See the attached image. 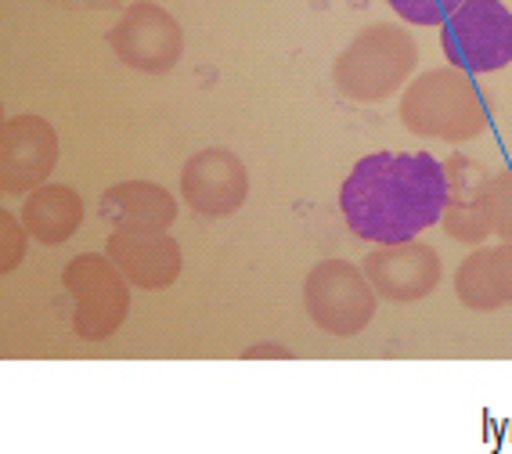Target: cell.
I'll return each mask as SVG.
<instances>
[{"label":"cell","mask_w":512,"mask_h":454,"mask_svg":"<svg viewBox=\"0 0 512 454\" xmlns=\"http://www.w3.org/2000/svg\"><path fill=\"white\" fill-rule=\"evenodd\" d=\"M58 166V134L44 116H11L0 134V188L22 195L47 184Z\"/></svg>","instance_id":"8"},{"label":"cell","mask_w":512,"mask_h":454,"mask_svg":"<svg viewBox=\"0 0 512 454\" xmlns=\"http://www.w3.org/2000/svg\"><path fill=\"white\" fill-rule=\"evenodd\" d=\"M440 47L455 69L498 73L512 62V11L502 0H466L440 26Z\"/></svg>","instance_id":"6"},{"label":"cell","mask_w":512,"mask_h":454,"mask_svg":"<svg viewBox=\"0 0 512 454\" xmlns=\"http://www.w3.org/2000/svg\"><path fill=\"white\" fill-rule=\"evenodd\" d=\"M29 238L33 235H29V227L22 224L19 213L4 209V213H0V271L11 274L22 260H26Z\"/></svg>","instance_id":"17"},{"label":"cell","mask_w":512,"mask_h":454,"mask_svg":"<svg viewBox=\"0 0 512 454\" xmlns=\"http://www.w3.org/2000/svg\"><path fill=\"white\" fill-rule=\"evenodd\" d=\"M397 112L415 137H430V141H444V145L473 141L491 123L484 94L476 91L473 76L466 69H455V65L415 76L404 87Z\"/></svg>","instance_id":"2"},{"label":"cell","mask_w":512,"mask_h":454,"mask_svg":"<svg viewBox=\"0 0 512 454\" xmlns=\"http://www.w3.org/2000/svg\"><path fill=\"white\" fill-rule=\"evenodd\" d=\"M303 307L321 332L350 339L372 325L379 292L372 289L368 274L350 260H321L303 282Z\"/></svg>","instance_id":"5"},{"label":"cell","mask_w":512,"mask_h":454,"mask_svg":"<svg viewBox=\"0 0 512 454\" xmlns=\"http://www.w3.org/2000/svg\"><path fill=\"white\" fill-rule=\"evenodd\" d=\"M62 285L73 300V332L83 343H101L119 332L130 314V282L109 256H73L62 271Z\"/></svg>","instance_id":"4"},{"label":"cell","mask_w":512,"mask_h":454,"mask_svg":"<svg viewBox=\"0 0 512 454\" xmlns=\"http://www.w3.org/2000/svg\"><path fill=\"white\" fill-rule=\"evenodd\" d=\"M484 209L491 220V235L512 242V170L487 173L484 181Z\"/></svg>","instance_id":"16"},{"label":"cell","mask_w":512,"mask_h":454,"mask_svg":"<svg viewBox=\"0 0 512 454\" xmlns=\"http://www.w3.org/2000/svg\"><path fill=\"white\" fill-rule=\"evenodd\" d=\"M242 357H246V361H267V357H275V361H289L293 350L282 346V343H256V346H246Z\"/></svg>","instance_id":"19"},{"label":"cell","mask_w":512,"mask_h":454,"mask_svg":"<svg viewBox=\"0 0 512 454\" xmlns=\"http://www.w3.org/2000/svg\"><path fill=\"white\" fill-rule=\"evenodd\" d=\"M105 224L130 227V231H170L177 220V199L163 184L152 181H123L112 184L98 202Z\"/></svg>","instance_id":"13"},{"label":"cell","mask_w":512,"mask_h":454,"mask_svg":"<svg viewBox=\"0 0 512 454\" xmlns=\"http://www.w3.org/2000/svg\"><path fill=\"white\" fill-rule=\"evenodd\" d=\"M19 217L40 246H62L80 231L83 199L80 191L69 188V184H40L37 191L26 195Z\"/></svg>","instance_id":"15"},{"label":"cell","mask_w":512,"mask_h":454,"mask_svg":"<svg viewBox=\"0 0 512 454\" xmlns=\"http://www.w3.org/2000/svg\"><path fill=\"white\" fill-rule=\"evenodd\" d=\"M109 47L116 58L145 76L170 73L184 55V29L166 8L152 0L130 4L109 29Z\"/></svg>","instance_id":"7"},{"label":"cell","mask_w":512,"mask_h":454,"mask_svg":"<svg viewBox=\"0 0 512 454\" xmlns=\"http://www.w3.org/2000/svg\"><path fill=\"white\" fill-rule=\"evenodd\" d=\"M361 271L368 274L372 289L390 303H415L433 296L440 285V253L419 238L394 242V246H375L365 256Z\"/></svg>","instance_id":"10"},{"label":"cell","mask_w":512,"mask_h":454,"mask_svg":"<svg viewBox=\"0 0 512 454\" xmlns=\"http://www.w3.org/2000/svg\"><path fill=\"white\" fill-rule=\"evenodd\" d=\"M466 0H390V8L412 26H444Z\"/></svg>","instance_id":"18"},{"label":"cell","mask_w":512,"mask_h":454,"mask_svg":"<svg viewBox=\"0 0 512 454\" xmlns=\"http://www.w3.org/2000/svg\"><path fill=\"white\" fill-rule=\"evenodd\" d=\"M105 256L123 271L134 289L159 292L181 278L184 256L177 238L170 231H130V227H112Z\"/></svg>","instance_id":"11"},{"label":"cell","mask_w":512,"mask_h":454,"mask_svg":"<svg viewBox=\"0 0 512 454\" xmlns=\"http://www.w3.org/2000/svg\"><path fill=\"white\" fill-rule=\"evenodd\" d=\"M448 173L430 152H372L339 188V209L357 238L394 246L440 224Z\"/></svg>","instance_id":"1"},{"label":"cell","mask_w":512,"mask_h":454,"mask_svg":"<svg viewBox=\"0 0 512 454\" xmlns=\"http://www.w3.org/2000/svg\"><path fill=\"white\" fill-rule=\"evenodd\" d=\"M415 65H419V47L412 33L394 22H375L336 55L332 83L343 98L357 105H375L401 91L412 80Z\"/></svg>","instance_id":"3"},{"label":"cell","mask_w":512,"mask_h":454,"mask_svg":"<svg viewBox=\"0 0 512 454\" xmlns=\"http://www.w3.org/2000/svg\"><path fill=\"white\" fill-rule=\"evenodd\" d=\"M181 195L199 217H231L249 199V170L228 148H202L181 166Z\"/></svg>","instance_id":"9"},{"label":"cell","mask_w":512,"mask_h":454,"mask_svg":"<svg viewBox=\"0 0 512 454\" xmlns=\"http://www.w3.org/2000/svg\"><path fill=\"white\" fill-rule=\"evenodd\" d=\"M55 4H65V8H116V0H55Z\"/></svg>","instance_id":"20"},{"label":"cell","mask_w":512,"mask_h":454,"mask_svg":"<svg viewBox=\"0 0 512 454\" xmlns=\"http://www.w3.org/2000/svg\"><path fill=\"white\" fill-rule=\"evenodd\" d=\"M444 173H448V202H444V213H440V227L455 242L484 246L491 238V220H487L484 209L487 170L469 155L455 152L451 159H444Z\"/></svg>","instance_id":"12"},{"label":"cell","mask_w":512,"mask_h":454,"mask_svg":"<svg viewBox=\"0 0 512 454\" xmlns=\"http://www.w3.org/2000/svg\"><path fill=\"white\" fill-rule=\"evenodd\" d=\"M455 296L469 310L491 314L512 307V242L469 253L455 274Z\"/></svg>","instance_id":"14"}]
</instances>
